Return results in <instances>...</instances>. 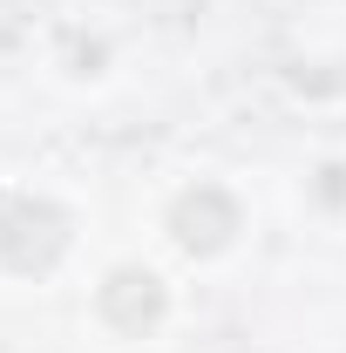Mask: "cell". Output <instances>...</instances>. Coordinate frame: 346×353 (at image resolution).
<instances>
[{"label":"cell","instance_id":"cell-1","mask_svg":"<svg viewBox=\"0 0 346 353\" xmlns=\"http://www.w3.org/2000/svg\"><path fill=\"white\" fill-rule=\"evenodd\" d=\"M68 252V218L41 197H14L0 211V265L7 272H48Z\"/></svg>","mask_w":346,"mask_h":353},{"label":"cell","instance_id":"cell-2","mask_svg":"<svg viewBox=\"0 0 346 353\" xmlns=\"http://www.w3.org/2000/svg\"><path fill=\"white\" fill-rule=\"evenodd\" d=\"M170 231H176L183 252H224L231 231H238V204L217 183H197V190H183L170 204Z\"/></svg>","mask_w":346,"mask_h":353},{"label":"cell","instance_id":"cell-3","mask_svg":"<svg viewBox=\"0 0 346 353\" xmlns=\"http://www.w3.org/2000/svg\"><path fill=\"white\" fill-rule=\"evenodd\" d=\"M95 306H102V319H109L116 333H150V326L163 319L170 299H163V279H156V272H143V265H116Z\"/></svg>","mask_w":346,"mask_h":353}]
</instances>
